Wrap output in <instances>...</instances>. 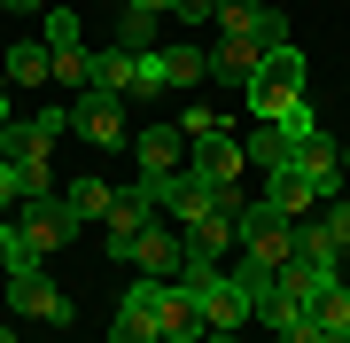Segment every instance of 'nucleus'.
<instances>
[{
	"label": "nucleus",
	"instance_id": "1",
	"mask_svg": "<svg viewBox=\"0 0 350 343\" xmlns=\"http://www.w3.org/2000/svg\"><path fill=\"white\" fill-rule=\"evenodd\" d=\"M304 78H312V71H304V47H265V71H257V86H250V110L257 117H280L304 94Z\"/></svg>",
	"mask_w": 350,
	"mask_h": 343
},
{
	"label": "nucleus",
	"instance_id": "2",
	"mask_svg": "<svg viewBox=\"0 0 350 343\" xmlns=\"http://www.w3.org/2000/svg\"><path fill=\"white\" fill-rule=\"evenodd\" d=\"M241 257H257V266H288L296 257V218H280L273 203H250L241 211Z\"/></svg>",
	"mask_w": 350,
	"mask_h": 343
},
{
	"label": "nucleus",
	"instance_id": "3",
	"mask_svg": "<svg viewBox=\"0 0 350 343\" xmlns=\"http://www.w3.org/2000/svg\"><path fill=\"white\" fill-rule=\"evenodd\" d=\"M0 305H8L16 320H47V328H70V296L55 289L39 266H31V273H8V296H0Z\"/></svg>",
	"mask_w": 350,
	"mask_h": 343
},
{
	"label": "nucleus",
	"instance_id": "4",
	"mask_svg": "<svg viewBox=\"0 0 350 343\" xmlns=\"http://www.w3.org/2000/svg\"><path fill=\"white\" fill-rule=\"evenodd\" d=\"M241 164H250V149H241L226 125H211V133H195V140H187V172H195V179H211V188H234Z\"/></svg>",
	"mask_w": 350,
	"mask_h": 343
},
{
	"label": "nucleus",
	"instance_id": "5",
	"mask_svg": "<svg viewBox=\"0 0 350 343\" xmlns=\"http://www.w3.org/2000/svg\"><path fill=\"white\" fill-rule=\"evenodd\" d=\"M211 211H250V203H241L234 188H211V179H195V172H179V179H172V203H163V218H172V227L187 234L195 218H211Z\"/></svg>",
	"mask_w": 350,
	"mask_h": 343
},
{
	"label": "nucleus",
	"instance_id": "6",
	"mask_svg": "<svg viewBox=\"0 0 350 343\" xmlns=\"http://www.w3.org/2000/svg\"><path fill=\"white\" fill-rule=\"evenodd\" d=\"M70 133L94 140V149H117V140H125V102H117V94H101V86L70 94Z\"/></svg>",
	"mask_w": 350,
	"mask_h": 343
},
{
	"label": "nucleus",
	"instance_id": "7",
	"mask_svg": "<svg viewBox=\"0 0 350 343\" xmlns=\"http://www.w3.org/2000/svg\"><path fill=\"white\" fill-rule=\"evenodd\" d=\"M16 227H24L39 242V257H47V250H63V242H78V211L63 203V195H31V203L16 211Z\"/></svg>",
	"mask_w": 350,
	"mask_h": 343
},
{
	"label": "nucleus",
	"instance_id": "8",
	"mask_svg": "<svg viewBox=\"0 0 350 343\" xmlns=\"http://www.w3.org/2000/svg\"><path fill=\"white\" fill-rule=\"evenodd\" d=\"M288 172H304V179H312V195H319V203H335V195H342V140H327V133H312V140H304V149H296V164H288Z\"/></svg>",
	"mask_w": 350,
	"mask_h": 343
},
{
	"label": "nucleus",
	"instance_id": "9",
	"mask_svg": "<svg viewBox=\"0 0 350 343\" xmlns=\"http://www.w3.org/2000/svg\"><path fill=\"white\" fill-rule=\"evenodd\" d=\"M133 266L148 273V281H179V273H187V234H172V227H163V218H156V227L140 234Z\"/></svg>",
	"mask_w": 350,
	"mask_h": 343
},
{
	"label": "nucleus",
	"instance_id": "10",
	"mask_svg": "<svg viewBox=\"0 0 350 343\" xmlns=\"http://www.w3.org/2000/svg\"><path fill=\"white\" fill-rule=\"evenodd\" d=\"M257 71H265V47H257V39H218V47H211V78H218V86H241V94H250Z\"/></svg>",
	"mask_w": 350,
	"mask_h": 343
},
{
	"label": "nucleus",
	"instance_id": "11",
	"mask_svg": "<svg viewBox=\"0 0 350 343\" xmlns=\"http://www.w3.org/2000/svg\"><path fill=\"white\" fill-rule=\"evenodd\" d=\"M133 156H140V172H187V133L148 125V133H133Z\"/></svg>",
	"mask_w": 350,
	"mask_h": 343
},
{
	"label": "nucleus",
	"instance_id": "12",
	"mask_svg": "<svg viewBox=\"0 0 350 343\" xmlns=\"http://www.w3.org/2000/svg\"><path fill=\"white\" fill-rule=\"evenodd\" d=\"M226 250H241V211H211V218L187 227V257H211V266H218Z\"/></svg>",
	"mask_w": 350,
	"mask_h": 343
},
{
	"label": "nucleus",
	"instance_id": "13",
	"mask_svg": "<svg viewBox=\"0 0 350 343\" xmlns=\"http://www.w3.org/2000/svg\"><path fill=\"white\" fill-rule=\"evenodd\" d=\"M257 203H273L280 218H312V211H319V195H312V179H304V172H273Z\"/></svg>",
	"mask_w": 350,
	"mask_h": 343
},
{
	"label": "nucleus",
	"instance_id": "14",
	"mask_svg": "<svg viewBox=\"0 0 350 343\" xmlns=\"http://www.w3.org/2000/svg\"><path fill=\"white\" fill-rule=\"evenodd\" d=\"M133 71H140V55H133V47H94V86H101V94L133 102Z\"/></svg>",
	"mask_w": 350,
	"mask_h": 343
},
{
	"label": "nucleus",
	"instance_id": "15",
	"mask_svg": "<svg viewBox=\"0 0 350 343\" xmlns=\"http://www.w3.org/2000/svg\"><path fill=\"white\" fill-rule=\"evenodd\" d=\"M47 71H55V47H39V39H24V47H0V78H8V86H39Z\"/></svg>",
	"mask_w": 350,
	"mask_h": 343
},
{
	"label": "nucleus",
	"instance_id": "16",
	"mask_svg": "<svg viewBox=\"0 0 350 343\" xmlns=\"http://www.w3.org/2000/svg\"><path fill=\"white\" fill-rule=\"evenodd\" d=\"M47 149H55V140L39 133V117H16V125L0 133V156H8V164H24V172H31V164H47Z\"/></svg>",
	"mask_w": 350,
	"mask_h": 343
},
{
	"label": "nucleus",
	"instance_id": "17",
	"mask_svg": "<svg viewBox=\"0 0 350 343\" xmlns=\"http://www.w3.org/2000/svg\"><path fill=\"white\" fill-rule=\"evenodd\" d=\"M241 149H250V164H257L265 179H273V172H288V164H296V140H288L280 125H257L250 140H241Z\"/></svg>",
	"mask_w": 350,
	"mask_h": 343
},
{
	"label": "nucleus",
	"instance_id": "18",
	"mask_svg": "<svg viewBox=\"0 0 350 343\" xmlns=\"http://www.w3.org/2000/svg\"><path fill=\"white\" fill-rule=\"evenodd\" d=\"M63 203L78 211V227H94V218H109V211H117V188H109V179H70Z\"/></svg>",
	"mask_w": 350,
	"mask_h": 343
},
{
	"label": "nucleus",
	"instance_id": "19",
	"mask_svg": "<svg viewBox=\"0 0 350 343\" xmlns=\"http://www.w3.org/2000/svg\"><path fill=\"white\" fill-rule=\"evenodd\" d=\"M296 257H312V266H335V273H342V257H350V250L327 234V218H296Z\"/></svg>",
	"mask_w": 350,
	"mask_h": 343
},
{
	"label": "nucleus",
	"instance_id": "20",
	"mask_svg": "<svg viewBox=\"0 0 350 343\" xmlns=\"http://www.w3.org/2000/svg\"><path fill=\"white\" fill-rule=\"evenodd\" d=\"M211 78V47H163V86H202Z\"/></svg>",
	"mask_w": 350,
	"mask_h": 343
},
{
	"label": "nucleus",
	"instance_id": "21",
	"mask_svg": "<svg viewBox=\"0 0 350 343\" xmlns=\"http://www.w3.org/2000/svg\"><path fill=\"white\" fill-rule=\"evenodd\" d=\"M55 86H70V94H86L94 86V47H55Z\"/></svg>",
	"mask_w": 350,
	"mask_h": 343
},
{
	"label": "nucleus",
	"instance_id": "22",
	"mask_svg": "<svg viewBox=\"0 0 350 343\" xmlns=\"http://www.w3.org/2000/svg\"><path fill=\"white\" fill-rule=\"evenodd\" d=\"M156 31H163V16H140V8L117 16V47H133V55H156Z\"/></svg>",
	"mask_w": 350,
	"mask_h": 343
},
{
	"label": "nucleus",
	"instance_id": "23",
	"mask_svg": "<svg viewBox=\"0 0 350 343\" xmlns=\"http://www.w3.org/2000/svg\"><path fill=\"white\" fill-rule=\"evenodd\" d=\"M312 320H319L327 335H350V289H342V281H335V289H319V296H312Z\"/></svg>",
	"mask_w": 350,
	"mask_h": 343
},
{
	"label": "nucleus",
	"instance_id": "24",
	"mask_svg": "<svg viewBox=\"0 0 350 343\" xmlns=\"http://www.w3.org/2000/svg\"><path fill=\"white\" fill-rule=\"evenodd\" d=\"M109 343H163V335H156V312L117 305V320H109Z\"/></svg>",
	"mask_w": 350,
	"mask_h": 343
},
{
	"label": "nucleus",
	"instance_id": "25",
	"mask_svg": "<svg viewBox=\"0 0 350 343\" xmlns=\"http://www.w3.org/2000/svg\"><path fill=\"white\" fill-rule=\"evenodd\" d=\"M0 266H8V273H31L39 266V242L24 227H8V218H0Z\"/></svg>",
	"mask_w": 350,
	"mask_h": 343
},
{
	"label": "nucleus",
	"instance_id": "26",
	"mask_svg": "<svg viewBox=\"0 0 350 343\" xmlns=\"http://www.w3.org/2000/svg\"><path fill=\"white\" fill-rule=\"evenodd\" d=\"M257 125H280V133H288V140H296V149H304V140L319 133V117H312V94H296V102H288L280 117H257Z\"/></svg>",
	"mask_w": 350,
	"mask_h": 343
},
{
	"label": "nucleus",
	"instance_id": "27",
	"mask_svg": "<svg viewBox=\"0 0 350 343\" xmlns=\"http://www.w3.org/2000/svg\"><path fill=\"white\" fill-rule=\"evenodd\" d=\"M257 320H265V328H273V335H280V328H296V320H304V305H296V296H288V289H280V281H273V289H265V296H257Z\"/></svg>",
	"mask_w": 350,
	"mask_h": 343
},
{
	"label": "nucleus",
	"instance_id": "28",
	"mask_svg": "<svg viewBox=\"0 0 350 343\" xmlns=\"http://www.w3.org/2000/svg\"><path fill=\"white\" fill-rule=\"evenodd\" d=\"M39 39H47V47H78V16L70 8H47V16H39Z\"/></svg>",
	"mask_w": 350,
	"mask_h": 343
},
{
	"label": "nucleus",
	"instance_id": "29",
	"mask_svg": "<svg viewBox=\"0 0 350 343\" xmlns=\"http://www.w3.org/2000/svg\"><path fill=\"white\" fill-rule=\"evenodd\" d=\"M156 94H163V47L140 55V71H133V102H156Z\"/></svg>",
	"mask_w": 350,
	"mask_h": 343
},
{
	"label": "nucleus",
	"instance_id": "30",
	"mask_svg": "<svg viewBox=\"0 0 350 343\" xmlns=\"http://www.w3.org/2000/svg\"><path fill=\"white\" fill-rule=\"evenodd\" d=\"M8 211H24V164L0 156V218H8Z\"/></svg>",
	"mask_w": 350,
	"mask_h": 343
},
{
	"label": "nucleus",
	"instance_id": "31",
	"mask_svg": "<svg viewBox=\"0 0 350 343\" xmlns=\"http://www.w3.org/2000/svg\"><path fill=\"white\" fill-rule=\"evenodd\" d=\"M327 234L350 250V195H335V203H327Z\"/></svg>",
	"mask_w": 350,
	"mask_h": 343
},
{
	"label": "nucleus",
	"instance_id": "32",
	"mask_svg": "<svg viewBox=\"0 0 350 343\" xmlns=\"http://www.w3.org/2000/svg\"><path fill=\"white\" fill-rule=\"evenodd\" d=\"M273 343H327V328H319V320H312V312H304V320H296V328H280Z\"/></svg>",
	"mask_w": 350,
	"mask_h": 343
},
{
	"label": "nucleus",
	"instance_id": "33",
	"mask_svg": "<svg viewBox=\"0 0 350 343\" xmlns=\"http://www.w3.org/2000/svg\"><path fill=\"white\" fill-rule=\"evenodd\" d=\"M172 16H179V24H211L218 0H172Z\"/></svg>",
	"mask_w": 350,
	"mask_h": 343
},
{
	"label": "nucleus",
	"instance_id": "34",
	"mask_svg": "<svg viewBox=\"0 0 350 343\" xmlns=\"http://www.w3.org/2000/svg\"><path fill=\"white\" fill-rule=\"evenodd\" d=\"M0 8H8V16H39L47 0H0Z\"/></svg>",
	"mask_w": 350,
	"mask_h": 343
},
{
	"label": "nucleus",
	"instance_id": "35",
	"mask_svg": "<svg viewBox=\"0 0 350 343\" xmlns=\"http://www.w3.org/2000/svg\"><path fill=\"white\" fill-rule=\"evenodd\" d=\"M125 8H140V16H172V0H125Z\"/></svg>",
	"mask_w": 350,
	"mask_h": 343
},
{
	"label": "nucleus",
	"instance_id": "36",
	"mask_svg": "<svg viewBox=\"0 0 350 343\" xmlns=\"http://www.w3.org/2000/svg\"><path fill=\"white\" fill-rule=\"evenodd\" d=\"M8 125H16V110H8V94H0V133H8Z\"/></svg>",
	"mask_w": 350,
	"mask_h": 343
},
{
	"label": "nucleus",
	"instance_id": "37",
	"mask_svg": "<svg viewBox=\"0 0 350 343\" xmlns=\"http://www.w3.org/2000/svg\"><path fill=\"white\" fill-rule=\"evenodd\" d=\"M0 343H16V328H0Z\"/></svg>",
	"mask_w": 350,
	"mask_h": 343
},
{
	"label": "nucleus",
	"instance_id": "38",
	"mask_svg": "<svg viewBox=\"0 0 350 343\" xmlns=\"http://www.w3.org/2000/svg\"><path fill=\"white\" fill-rule=\"evenodd\" d=\"M265 8H288V0H265Z\"/></svg>",
	"mask_w": 350,
	"mask_h": 343
},
{
	"label": "nucleus",
	"instance_id": "39",
	"mask_svg": "<svg viewBox=\"0 0 350 343\" xmlns=\"http://www.w3.org/2000/svg\"><path fill=\"white\" fill-rule=\"evenodd\" d=\"M342 172H350V149H342Z\"/></svg>",
	"mask_w": 350,
	"mask_h": 343
},
{
	"label": "nucleus",
	"instance_id": "40",
	"mask_svg": "<svg viewBox=\"0 0 350 343\" xmlns=\"http://www.w3.org/2000/svg\"><path fill=\"white\" fill-rule=\"evenodd\" d=\"M0 86H8V78H0Z\"/></svg>",
	"mask_w": 350,
	"mask_h": 343
}]
</instances>
